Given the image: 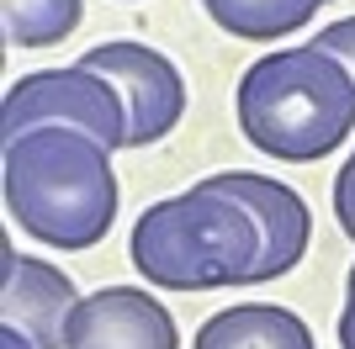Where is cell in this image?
<instances>
[{"mask_svg": "<svg viewBox=\"0 0 355 349\" xmlns=\"http://www.w3.org/2000/svg\"><path fill=\"white\" fill-rule=\"evenodd\" d=\"M6 212L48 249H96L117 222L122 190L112 148L74 127H32L6 143Z\"/></svg>", "mask_w": 355, "mask_h": 349, "instance_id": "cell-1", "label": "cell"}, {"mask_svg": "<svg viewBox=\"0 0 355 349\" xmlns=\"http://www.w3.org/2000/svg\"><path fill=\"white\" fill-rule=\"evenodd\" d=\"M239 127L260 154L313 164L355 132V80L324 48H276L239 80Z\"/></svg>", "mask_w": 355, "mask_h": 349, "instance_id": "cell-2", "label": "cell"}, {"mask_svg": "<svg viewBox=\"0 0 355 349\" xmlns=\"http://www.w3.org/2000/svg\"><path fill=\"white\" fill-rule=\"evenodd\" d=\"M128 260L148 286L164 291H223V286H254L260 270V228L250 206L234 202L202 174L191 190L164 196L144 206L133 228Z\"/></svg>", "mask_w": 355, "mask_h": 349, "instance_id": "cell-3", "label": "cell"}, {"mask_svg": "<svg viewBox=\"0 0 355 349\" xmlns=\"http://www.w3.org/2000/svg\"><path fill=\"white\" fill-rule=\"evenodd\" d=\"M32 127H74L106 148H128V106L112 80L80 69V64L37 69L21 74L0 101V138L6 143H16Z\"/></svg>", "mask_w": 355, "mask_h": 349, "instance_id": "cell-4", "label": "cell"}, {"mask_svg": "<svg viewBox=\"0 0 355 349\" xmlns=\"http://www.w3.org/2000/svg\"><path fill=\"white\" fill-rule=\"evenodd\" d=\"M80 69L101 74L122 90L128 106V148H148L170 138L186 116V80L159 48L148 43H96L80 53Z\"/></svg>", "mask_w": 355, "mask_h": 349, "instance_id": "cell-5", "label": "cell"}, {"mask_svg": "<svg viewBox=\"0 0 355 349\" xmlns=\"http://www.w3.org/2000/svg\"><path fill=\"white\" fill-rule=\"evenodd\" d=\"M80 291L59 265L6 249L0 254V323L21 328L37 349H69V318Z\"/></svg>", "mask_w": 355, "mask_h": 349, "instance_id": "cell-6", "label": "cell"}, {"mask_svg": "<svg viewBox=\"0 0 355 349\" xmlns=\"http://www.w3.org/2000/svg\"><path fill=\"white\" fill-rule=\"evenodd\" d=\"M207 180L218 190H228L234 202L250 206L254 228H260V270H254V286L286 276V270H297V260L308 254V238H313L308 202H302L286 180H270V174L223 170V174H207Z\"/></svg>", "mask_w": 355, "mask_h": 349, "instance_id": "cell-7", "label": "cell"}, {"mask_svg": "<svg viewBox=\"0 0 355 349\" xmlns=\"http://www.w3.org/2000/svg\"><path fill=\"white\" fill-rule=\"evenodd\" d=\"M69 349H180L170 307L138 286H101L80 296L69 318Z\"/></svg>", "mask_w": 355, "mask_h": 349, "instance_id": "cell-8", "label": "cell"}, {"mask_svg": "<svg viewBox=\"0 0 355 349\" xmlns=\"http://www.w3.org/2000/svg\"><path fill=\"white\" fill-rule=\"evenodd\" d=\"M191 349H318V344H313V328L297 318L292 307L239 302V307L212 312L196 328Z\"/></svg>", "mask_w": 355, "mask_h": 349, "instance_id": "cell-9", "label": "cell"}, {"mask_svg": "<svg viewBox=\"0 0 355 349\" xmlns=\"http://www.w3.org/2000/svg\"><path fill=\"white\" fill-rule=\"evenodd\" d=\"M202 6L223 32H234L244 43H276L286 32L308 27L324 0H202Z\"/></svg>", "mask_w": 355, "mask_h": 349, "instance_id": "cell-10", "label": "cell"}, {"mask_svg": "<svg viewBox=\"0 0 355 349\" xmlns=\"http://www.w3.org/2000/svg\"><path fill=\"white\" fill-rule=\"evenodd\" d=\"M0 16H6L11 48H59L80 27L85 6L80 0H0Z\"/></svg>", "mask_w": 355, "mask_h": 349, "instance_id": "cell-11", "label": "cell"}, {"mask_svg": "<svg viewBox=\"0 0 355 349\" xmlns=\"http://www.w3.org/2000/svg\"><path fill=\"white\" fill-rule=\"evenodd\" d=\"M313 48L334 53L345 69H350V80H355V16H345V21H329V27L313 37Z\"/></svg>", "mask_w": 355, "mask_h": 349, "instance_id": "cell-12", "label": "cell"}, {"mask_svg": "<svg viewBox=\"0 0 355 349\" xmlns=\"http://www.w3.org/2000/svg\"><path fill=\"white\" fill-rule=\"evenodd\" d=\"M334 217H340L345 238L355 244V154L345 159V170L334 174Z\"/></svg>", "mask_w": 355, "mask_h": 349, "instance_id": "cell-13", "label": "cell"}, {"mask_svg": "<svg viewBox=\"0 0 355 349\" xmlns=\"http://www.w3.org/2000/svg\"><path fill=\"white\" fill-rule=\"evenodd\" d=\"M340 344L355 349V291H350V302H345V312H340Z\"/></svg>", "mask_w": 355, "mask_h": 349, "instance_id": "cell-14", "label": "cell"}, {"mask_svg": "<svg viewBox=\"0 0 355 349\" xmlns=\"http://www.w3.org/2000/svg\"><path fill=\"white\" fill-rule=\"evenodd\" d=\"M0 349H37V344H32L21 328H6V323H0Z\"/></svg>", "mask_w": 355, "mask_h": 349, "instance_id": "cell-15", "label": "cell"}, {"mask_svg": "<svg viewBox=\"0 0 355 349\" xmlns=\"http://www.w3.org/2000/svg\"><path fill=\"white\" fill-rule=\"evenodd\" d=\"M345 291H355V265H350V276H345Z\"/></svg>", "mask_w": 355, "mask_h": 349, "instance_id": "cell-16", "label": "cell"}, {"mask_svg": "<svg viewBox=\"0 0 355 349\" xmlns=\"http://www.w3.org/2000/svg\"><path fill=\"white\" fill-rule=\"evenodd\" d=\"M122 6H128V0H122Z\"/></svg>", "mask_w": 355, "mask_h": 349, "instance_id": "cell-17", "label": "cell"}]
</instances>
